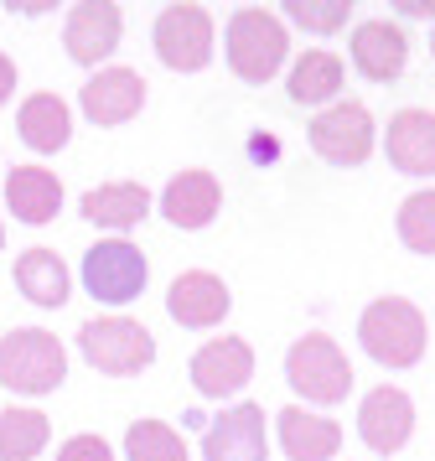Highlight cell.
<instances>
[{"label": "cell", "mask_w": 435, "mask_h": 461, "mask_svg": "<svg viewBox=\"0 0 435 461\" xmlns=\"http://www.w3.org/2000/svg\"><path fill=\"white\" fill-rule=\"evenodd\" d=\"M358 337H363L368 357L384 363V368H410V363L425 357V316L404 295L373 301L368 312H363V321H358Z\"/></svg>", "instance_id": "1"}, {"label": "cell", "mask_w": 435, "mask_h": 461, "mask_svg": "<svg viewBox=\"0 0 435 461\" xmlns=\"http://www.w3.org/2000/svg\"><path fill=\"white\" fill-rule=\"evenodd\" d=\"M275 430H280V451H285L290 461H327V456H337V446H342V425L327 420V415H306L301 404L280 410Z\"/></svg>", "instance_id": "18"}, {"label": "cell", "mask_w": 435, "mask_h": 461, "mask_svg": "<svg viewBox=\"0 0 435 461\" xmlns=\"http://www.w3.org/2000/svg\"><path fill=\"white\" fill-rule=\"evenodd\" d=\"M342 94V63L331 58V52H306V58H295L290 68V99L295 104H331Z\"/></svg>", "instance_id": "23"}, {"label": "cell", "mask_w": 435, "mask_h": 461, "mask_svg": "<svg viewBox=\"0 0 435 461\" xmlns=\"http://www.w3.org/2000/svg\"><path fill=\"white\" fill-rule=\"evenodd\" d=\"M83 114L94 120V125H124V120H135L145 104V78L135 68H104L94 73L78 94Z\"/></svg>", "instance_id": "12"}, {"label": "cell", "mask_w": 435, "mask_h": 461, "mask_svg": "<svg viewBox=\"0 0 435 461\" xmlns=\"http://www.w3.org/2000/svg\"><path fill=\"white\" fill-rule=\"evenodd\" d=\"M68 378V353L52 332L41 327H16L0 337V384L16 394H52Z\"/></svg>", "instance_id": "2"}, {"label": "cell", "mask_w": 435, "mask_h": 461, "mask_svg": "<svg viewBox=\"0 0 435 461\" xmlns=\"http://www.w3.org/2000/svg\"><path fill=\"white\" fill-rule=\"evenodd\" d=\"M16 125H21V140H26V146L41 150V156H52V150L68 146L73 114H68V104H62L58 94H32V99L21 104Z\"/></svg>", "instance_id": "21"}, {"label": "cell", "mask_w": 435, "mask_h": 461, "mask_svg": "<svg viewBox=\"0 0 435 461\" xmlns=\"http://www.w3.org/2000/svg\"><path fill=\"white\" fill-rule=\"evenodd\" d=\"M285 16L311 32H342L352 16V0H285Z\"/></svg>", "instance_id": "27"}, {"label": "cell", "mask_w": 435, "mask_h": 461, "mask_svg": "<svg viewBox=\"0 0 435 461\" xmlns=\"http://www.w3.org/2000/svg\"><path fill=\"white\" fill-rule=\"evenodd\" d=\"M52 436L41 410H0V461H32Z\"/></svg>", "instance_id": "24"}, {"label": "cell", "mask_w": 435, "mask_h": 461, "mask_svg": "<svg viewBox=\"0 0 435 461\" xmlns=\"http://www.w3.org/2000/svg\"><path fill=\"white\" fill-rule=\"evenodd\" d=\"M156 58L177 73H197L213 63V16L203 5H166L156 16Z\"/></svg>", "instance_id": "8"}, {"label": "cell", "mask_w": 435, "mask_h": 461, "mask_svg": "<svg viewBox=\"0 0 435 461\" xmlns=\"http://www.w3.org/2000/svg\"><path fill=\"white\" fill-rule=\"evenodd\" d=\"M430 52H435V37H430Z\"/></svg>", "instance_id": "31"}, {"label": "cell", "mask_w": 435, "mask_h": 461, "mask_svg": "<svg viewBox=\"0 0 435 461\" xmlns=\"http://www.w3.org/2000/svg\"><path fill=\"white\" fill-rule=\"evenodd\" d=\"M218 208H223V187H218L213 171H182L161 192V212L177 229H207L218 218Z\"/></svg>", "instance_id": "16"}, {"label": "cell", "mask_w": 435, "mask_h": 461, "mask_svg": "<svg viewBox=\"0 0 435 461\" xmlns=\"http://www.w3.org/2000/svg\"><path fill=\"white\" fill-rule=\"evenodd\" d=\"M228 306H233L228 285L218 280V275H207V270L177 275L171 291H166V312H171V321H182V327H192V332L218 327V321L228 316Z\"/></svg>", "instance_id": "14"}, {"label": "cell", "mask_w": 435, "mask_h": 461, "mask_svg": "<svg viewBox=\"0 0 435 461\" xmlns=\"http://www.w3.org/2000/svg\"><path fill=\"white\" fill-rule=\"evenodd\" d=\"M78 348L99 374L130 378V374H140V368H150L156 337L145 332L140 321H130V316H99V321H88L78 332Z\"/></svg>", "instance_id": "5"}, {"label": "cell", "mask_w": 435, "mask_h": 461, "mask_svg": "<svg viewBox=\"0 0 435 461\" xmlns=\"http://www.w3.org/2000/svg\"><path fill=\"white\" fill-rule=\"evenodd\" d=\"M384 150L399 171L410 176H435V114L430 109H399L389 120Z\"/></svg>", "instance_id": "17"}, {"label": "cell", "mask_w": 435, "mask_h": 461, "mask_svg": "<svg viewBox=\"0 0 435 461\" xmlns=\"http://www.w3.org/2000/svg\"><path fill=\"white\" fill-rule=\"evenodd\" d=\"M16 291L32 306H62L68 301V265L52 249H26L16 259Z\"/></svg>", "instance_id": "22"}, {"label": "cell", "mask_w": 435, "mask_h": 461, "mask_svg": "<svg viewBox=\"0 0 435 461\" xmlns=\"http://www.w3.org/2000/svg\"><path fill=\"white\" fill-rule=\"evenodd\" d=\"M249 378H254V348H249L244 337H213V342L197 348V357H192V384H197V394H207V399L239 394Z\"/></svg>", "instance_id": "10"}, {"label": "cell", "mask_w": 435, "mask_h": 461, "mask_svg": "<svg viewBox=\"0 0 435 461\" xmlns=\"http://www.w3.org/2000/svg\"><path fill=\"white\" fill-rule=\"evenodd\" d=\"M410 63V37L394 22H363L352 32V68L373 84H394Z\"/></svg>", "instance_id": "15"}, {"label": "cell", "mask_w": 435, "mask_h": 461, "mask_svg": "<svg viewBox=\"0 0 435 461\" xmlns=\"http://www.w3.org/2000/svg\"><path fill=\"white\" fill-rule=\"evenodd\" d=\"M11 88H16V63H11V58L0 52V104L11 99Z\"/></svg>", "instance_id": "29"}, {"label": "cell", "mask_w": 435, "mask_h": 461, "mask_svg": "<svg viewBox=\"0 0 435 461\" xmlns=\"http://www.w3.org/2000/svg\"><path fill=\"white\" fill-rule=\"evenodd\" d=\"M290 52V37L280 16H269L259 5H244V11H233V22H228V68L244 78V84H269L280 63H285Z\"/></svg>", "instance_id": "3"}, {"label": "cell", "mask_w": 435, "mask_h": 461, "mask_svg": "<svg viewBox=\"0 0 435 461\" xmlns=\"http://www.w3.org/2000/svg\"><path fill=\"white\" fill-rule=\"evenodd\" d=\"M58 461H114V451H109L104 436H73V440H62Z\"/></svg>", "instance_id": "28"}, {"label": "cell", "mask_w": 435, "mask_h": 461, "mask_svg": "<svg viewBox=\"0 0 435 461\" xmlns=\"http://www.w3.org/2000/svg\"><path fill=\"white\" fill-rule=\"evenodd\" d=\"M150 212V192L140 182H109V187L83 192V218L99 229H135Z\"/></svg>", "instance_id": "20"}, {"label": "cell", "mask_w": 435, "mask_h": 461, "mask_svg": "<svg viewBox=\"0 0 435 461\" xmlns=\"http://www.w3.org/2000/svg\"><path fill=\"white\" fill-rule=\"evenodd\" d=\"M5 208L21 223H52L62 208V182L47 167H16L5 176Z\"/></svg>", "instance_id": "19"}, {"label": "cell", "mask_w": 435, "mask_h": 461, "mask_svg": "<svg viewBox=\"0 0 435 461\" xmlns=\"http://www.w3.org/2000/svg\"><path fill=\"white\" fill-rule=\"evenodd\" d=\"M0 249H5V223H0Z\"/></svg>", "instance_id": "30"}, {"label": "cell", "mask_w": 435, "mask_h": 461, "mask_svg": "<svg viewBox=\"0 0 435 461\" xmlns=\"http://www.w3.org/2000/svg\"><path fill=\"white\" fill-rule=\"evenodd\" d=\"M399 239L414 254H435V192H414L399 208Z\"/></svg>", "instance_id": "26"}, {"label": "cell", "mask_w": 435, "mask_h": 461, "mask_svg": "<svg viewBox=\"0 0 435 461\" xmlns=\"http://www.w3.org/2000/svg\"><path fill=\"white\" fill-rule=\"evenodd\" d=\"M120 5L114 0H78L68 11V26H62V42H68V58L83 68H99L114 47H120Z\"/></svg>", "instance_id": "9"}, {"label": "cell", "mask_w": 435, "mask_h": 461, "mask_svg": "<svg viewBox=\"0 0 435 461\" xmlns=\"http://www.w3.org/2000/svg\"><path fill=\"white\" fill-rule=\"evenodd\" d=\"M207 461H265V410L259 404H233L228 415H218L203 436Z\"/></svg>", "instance_id": "13"}, {"label": "cell", "mask_w": 435, "mask_h": 461, "mask_svg": "<svg viewBox=\"0 0 435 461\" xmlns=\"http://www.w3.org/2000/svg\"><path fill=\"white\" fill-rule=\"evenodd\" d=\"M410 430H414V404H410L404 389L384 384V389H373V394L363 399V410H358V436H363L368 451L394 456V451L410 440Z\"/></svg>", "instance_id": "11"}, {"label": "cell", "mask_w": 435, "mask_h": 461, "mask_svg": "<svg viewBox=\"0 0 435 461\" xmlns=\"http://www.w3.org/2000/svg\"><path fill=\"white\" fill-rule=\"evenodd\" d=\"M285 378L290 389L301 399H311V404H342L352 389V363L327 332H306L285 353Z\"/></svg>", "instance_id": "4"}, {"label": "cell", "mask_w": 435, "mask_h": 461, "mask_svg": "<svg viewBox=\"0 0 435 461\" xmlns=\"http://www.w3.org/2000/svg\"><path fill=\"white\" fill-rule=\"evenodd\" d=\"M311 150L331 167H363L373 156V114L363 104H327L311 120Z\"/></svg>", "instance_id": "6"}, {"label": "cell", "mask_w": 435, "mask_h": 461, "mask_svg": "<svg viewBox=\"0 0 435 461\" xmlns=\"http://www.w3.org/2000/svg\"><path fill=\"white\" fill-rule=\"evenodd\" d=\"M83 285L94 301H109V306H124L145 291V254L124 239H104L83 254Z\"/></svg>", "instance_id": "7"}, {"label": "cell", "mask_w": 435, "mask_h": 461, "mask_svg": "<svg viewBox=\"0 0 435 461\" xmlns=\"http://www.w3.org/2000/svg\"><path fill=\"white\" fill-rule=\"evenodd\" d=\"M124 456L130 461H186V440L161 420H135L124 430Z\"/></svg>", "instance_id": "25"}]
</instances>
